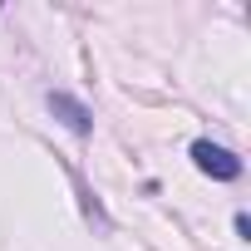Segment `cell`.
Returning <instances> with one entry per match:
<instances>
[{
	"label": "cell",
	"instance_id": "obj_1",
	"mask_svg": "<svg viewBox=\"0 0 251 251\" xmlns=\"http://www.w3.org/2000/svg\"><path fill=\"white\" fill-rule=\"evenodd\" d=\"M192 163H197L207 177H217V182H236V177H241V158H236L231 148L212 143V138H197V143H192Z\"/></svg>",
	"mask_w": 251,
	"mask_h": 251
},
{
	"label": "cell",
	"instance_id": "obj_2",
	"mask_svg": "<svg viewBox=\"0 0 251 251\" xmlns=\"http://www.w3.org/2000/svg\"><path fill=\"white\" fill-rule=\"evenodd\" d=\"M50 108L59 113V123H64V128H74V133H89V128H94L89 108H84L79 99H69V94H50Z\"/></svg>",
	"mask_w": 251,
	"mask_h": 251
}]
</instances>
